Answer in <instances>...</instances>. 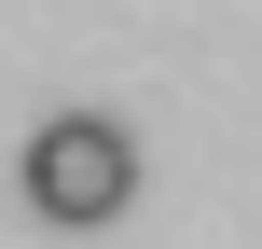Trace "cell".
Returning <instances> with one entry per match:
<instances>
[{"mask_svg":"<svg viewBox=\"0 0 262 249\" xmlns=\"http://www.w3.org/2000/svg\"><path fill=\"white\" fill-rule=\"evenodd\" d=\"M14 180H28V208H41V222H69V236H83V222H124V194H138V139H124L111 111H55V125L28 139V166H14Z\"/></svg>","mask_w":262,"mask_h":249,"instance_id":"6da1fadb","label":"cell"}]
</instances>
